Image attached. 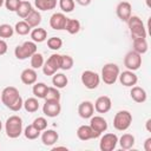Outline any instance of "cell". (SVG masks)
<instances>
[{
  "label": "cell",
  "instance_id": "1",
  "mask_svg": "<svg viewBox=\"0 0 151 151\" xmlns=\"http://www.w3.org/2000/svg\"><path fill=\"white\" fill-rule=\"evenodd\" d=\"M129 29H130V34L131 38H146L147 32H146V27L144 26L143 20L138 17V15H131L127 21H126Z\"/></svg>",
  "mask_w": 151,
  "mask_h": 151
},
{
  "label": "cell",
  "instance_id": "2",
  "mask_svg": "<svg viewBox=\"0 0 151 151\" xmlns=\"http://www.w3.org/2000/svg\"><path fill=\"white\" fill-rule=\"evenodd\" d=\"M5 131L7 137L12 139L20 137V134L22 133V119L15 114L8 117L5 123Z\"/></svg>",
  "mask_w": 151,
  "mask_h": 151
},
{
  "label": "cell",
  "instance_id": "3",
  "mask_svg": "<svg viewBox=\"0 0 151 151\" xmlns=\"http://www.w3.org/2000/svg\"><path fill=\"white\" fill-rule=\"evenodd\" d=\"M120 73L119 66L114 63H107L101 68V80L106 85H113L118 80V76Z\"/></svg>",
  "mask_w": 151,
  "mask_h": 151
},
{
  "label": "cell",
  "instance_id": "4",
  "mask_svg": "<svg viewBox=\"0 0 151 151\" xmlns=\"http://www.w3.org/2000/svg\"><path fill=\"white\" fill-rule=\"evenodd\" d=\"M132 123V114L127 110H120L113 118V127L118 131H126Z\"/></svg>",
  "mask_w": 151,
  "mask_h": 151
},
{
  "label": "cell",
  "instance_id": "5",
  "mask_svg": "<svg viewBox=\"0 0 151 151\" xmlns=\"http://www.w3.org/2000/svg\"><path fill=\"white\" fill-rule=\"evenodd\" d=\"M37 51V44L34 41H25L22 45H18L14 48V55L19 60H25L31 58Z\"/></svg>",
  "mask_w": 151,
  "mask_h": 151
},
{
  "label": "cell",
  "instance_id": "6",
  "mask_svg": "<svg viewBox=\"0 0 151 151\" xmlns=\"http://www.w3.org/2000/svg\"><path fill=\"white\" fill-rule=\"evenodd\" d=\"M61 64V54L53 53L48 57V59L42 65V72L45 76H53L59 68Z\"/></svg>",
  "mask_w": 151,
  "mask_h": 151
},
{
  "label": "cell",
  "instance_id": "7",
  "mask_svg": "<svg viewBox=\"0 0 151 151\" xmlns=\"http://www.w3.org/2000/svg\"><path fill=\"white\" fill-rule=\"evenodd\" d=\"M20 98H21V96L19 93V90L14 86H7L1 92V101L7 109H9Z\"/></svg>",
  "mask_w": 151,
  "mask_h": 151
},
{
  "label": "cell",
  "instance_id": "8",
  "mask_svg": "<svg viewBox=\"0 0 151 151\" xmlns=\"http://www.w3.org/2000/svg\"><path fill=\"white\" fill-rule=\"evenodd\" d=\"M80 79H81V83L83 85L88 88V90H94L99 86V83H100V77L97 72L94 71H91V70H86L81 73L80 76Z\"/></svg>",
  "mask_w": 151,
  "mask_h": 151
},
{
  "label": "cell",
  "instance_id": "9",
  "mask_svg": "<svg viewBox=\"0 0 151 151\" xmlns=\"http://www.w3.org/2000/svg\"><path fill=\"white\" fill-rule=\"evenodd\" d=\"M124 66L130 71H137L142 66V54L136 51H129L124 57Z\"/></svg>",
  "mask_w": 151,
  "mask_h": 151
},
{
  "label": "cell",
  "instance_id": "10",
  "mask_svg": "<svg viewBox=\"0 0 151 151\" xmlns=\"http://www.w3.org/2000/svg\"><path fill=\"white\" fill-rule=\"evenodd\" d=\"M117 144H118V137L116 133H105L100 138L99 149L100 151H112L117 147Z\"/></svg>",
  "mask_w": 151,
  "mask_h": 151
},
{
  "label": "cell",
  "instance_id": "11",
  "mask_svg": "<svg viewBox=\"0 0 151 151\" xmlns=\"http://www.w3.org/2000/svg\"><path fill=\"white\" fill-rule=\"evenodd\" d=\"M42 112L50 118L58 117L61 112L60 100H45V104L42 105Z\"/></svg>",
  "mask_w": 151,
  "mask_h": 151
},
{
  "label": "cell",
  "instance_id": "12",
  "mask_svg": "<svg viewBox=\"0 0 151 151\" xmlns=\"http://www.w3.org/2000/svg\"><path fill=\"white\" fill-rule=\"evenodd\" d=\"M77 137L85 142V140H90V139H96L98 137H100V133L96 132L90 125H80L77 130Z\"/></svg>",
  "mask_w": 151,
  "mask_h": 151
},
{
  "label": "cell",
  "instance_id": "13",
  "mask_svg": "<svg viewBox=\"0 0 151 151\" xmlns=\"http://www.w3.org/2000/svg\"><path fill=\"white\" fill-rule=\"evenodd\" d=\"M118 79H119L120 84L125 87H132L138 81V77L134 73V71H130V70L120 72L119 76H118Z\"/></svg>",
  "mask_w": 151,
  "mask_h": 151
},
{
  "label": "cell",
  "instance_id": "14",
  "mask_svg": "<svg viewBox=\"0 0 151 151\" xmlns=\"http://www.w3.org/2000/svg\"><path fill=\"white\" fill-rule=\"evenodd\" d=\"M116 13H117V17L122 21L126 22L127 19L132 15V6H131V4L127 2V1H120L116 7Z\"/></svg>",
  "mask_w": 151,
  "mask_h": 151
},
{
  "label": "cell",
  "instance_id": "15",
  "mask_svg": "<svg viewBox=\"0 0 151 151\" xmlns=\"http://www.w3.org/2000/svg\"><path fill=\"white\" fill-rule=\"evenodd\" d=\"M66 21H67V17L64 13H61V12H57V13H53L51 15V18H50V26L53 29L61 31V29H65Z\"/></svg>",
  "mask_w": 151,
  "mask_h": 151
},
{
  "label": "cell",
  "instance_id": "16",
  "mask_svg": "<svg viewBox=\"0 0 151 151\" xmlns=\"http://www.w3.org/2000/svg\"><path fill=\"white\" fill-rule=\"evenodd\" d=\"M93 106H94V110L98 113H107L112 107L111 98L107 97V96H100L96 99Z\"/></svg>",
  "mask_w": 151,
  "mask_h": 151
},
{
  "label": "cell",
  "instance_id": "17",
  "mask_svg": "<svg viewBox=\"0 0 151 151\" xmlns=\"http://www.w3.org/2000/svg\"><path fill=\"white\" fill-rule=\"evenodd\" d=\"M96 132H98V133H103V132H105L106 130H107V127H109V125H107V120L104 118V117H101V116H92L91 118H90V124H88Z\"/></svg>",
  "mask_w": 151,
  "mask_h": 151
},
{
  "label": "cell",
  "instance_id": "18",
  "mask_svg": "<svg viewBox=\"0 0 151 151\" xmlns=\"http://www.w3.org/2000/svg\"><path fill=\"white\" fill-rule=\"evenodd\" d=\"M94 113V106L93 103H91L90 100H84L79 104L78 106V114L83 118V119H90Z\"/></svg>",
  "mask_w": 151,
  "mask_h": 151
},
{
  "label": "cell",
  "instance_id": "19",
  "mask_svg": "<svg viewBox=\"0 0 151 151\" xmlns=\"http://www.w3.org/2000/svg\"><path fill=\"white\" fill-rule=\"evenodd\" d=\"M130 97L133 101L138 103V104H143L146 101L147 99V94H146V91L140 87V86H132L131 87V91H130Z\"/></svg>",
  "mask_w": 151,
  "mask_h": 151
},
{
  "label": "cell",
  "instance_id": "20",
  "mask_svg": "<svg viewBox=\"0 0 151 151\" xmlns=\"http://www.w3.org/2000/svg\"><path fill=\"white\" fill-rule=\"evenodd\" d=\"M59 139V134L54 130H44L41 134V142L45 146H53Z\"/></svg>",
  "mask_w": 151,
  "mask_h": 151
},
{
  "label": "cell",
  "instance_id": "21",
  "mask_svg": "<svg viewBox=\"0 0 151 151\" xmlns=\"http://www.w3.org/2000/svg\"><path fill=\"white\" fill-rule=\"evenodd\" d=\"M37 79H38L37 71L32 67L31 68H25L20 74V80L25 85H33L34 83H37Z\"/></svg>",
  "mask_w": 151,
  "mask_h": 151
},
{
  "label": "cell",
  "instance_id": "22",
  "mask_svg": "<svg viewBox=\"0 0 151 151\" xmlns=\"http://www.w3.org/2000/svg\"><path fill=\"white\" fill-rule=\"evenodd\" d=\"M149 45L146 38H134L132 39V50L139 54H144L147 52Z\"/></svg>",
  "mask_w": 151,
  "mask_h": 151
},
{
  "label": "cell",
  "instance_id": "23",
  "mask_svg": "<svg viewBox=\"0 0 151 151\" xmlns=\"http://www.w3.org/2000/svg\"><path fill=\"white\" fill-rule=\"evenodd\" d=\"M31 38H32V41H34L35 44L37 42H42L47 39V32L45 28L42 27H34L32 31H31Z\"/></svg>",
  "mask_w": 151,
  "mask_h": 151
},
{
  "label": "cell",
  "instance_id": "24",
  "mask_svg": "<svg viewBox=\"0 0 151 151\" xmlns=\"http://www.w3.org/2000/svg\"><path fill=\"white\" fill-rule=\"evenodd\" d=\"M134 136L131 133H124L120 138H118V143L123 150H130L134 145Z\"/></svg>",
  "mask_w": 151,
  "mask_h": 151
},
{
  "label": "cell",
  "instance_id": "25",
  "mask_svg": "<svg viewBox=\"0 0 151 151\" xmlns=\"http://www.w3.org/2000/svg\"><path fill=\"white\" fill-rule=\"evenodd\" d=\"M25 21H26L32 28L38 27V26L40 25V22H41V14H40V12L37 11V9H32L31 13L25 18Z\"/></svg>",
  "mask_w": 151,
  "mask_h": 151
},
{
  "label": "cell",
  "instance_id": "26",
  "mask_svg": "<svg viewBox=\"0 0 151 151\" xmlns=\"http://www.w3.org/2000/svg\"><path fill=\"white\" fill-rule=\"evenodd\" d=\"M32 9H33V7H32V4H31L29 1H27V0H21V2H20V5H19L18 9L15 11V13L18 14L19 18L25 19V18L31 13Z\"/></svg>",
  "mask_w": 151,
  "mask_h": 151
},
{
  "label": "cell",
  "instance_id": "27",
  "mask_svg": "<svg viewBox=\"0 0 151 151\" xmlns=\"http://www.w3.org/2000/svg\"><path fill=\"white\" fill-rule=\"evenodd\" d=\"M52 84H53L54 87H57V88L60 90V88H64V87L67 86L68 79H67V77H66L64 73H58V72H55V73L52 76Z\"/></svg>",
  "mask_w": 151,
  "mask_h": 151
},
{
  "label": "cell",
  "instance_id": "28",
  "mask_svg": "<svg viewBox=\"0 0 151 151\" xmlns=\"http://www.w3.org/2000/svg\"><path fill=\"white\" fill-rule=\"evenodd\" d=\"M47 88H48V86H47L45 83H34V84H33L32 92H33V94H34L35 98H38V99H44L45 96H46Z\"/></svg>",
  "mask_w": 151,
  "mask_h": 151
},
{
  "label": "cell",
  "instance_id": "29",
  "mask_svg": "<svg viewBox=\"0 0 151 151\" xmlns=\"http://www.w3.org/2000/svg\"><path fill=\"white\" fill-rule=\"evenodd\" d=\"M34 5L39 11H50L55 8L57 0H34Z\"/></svg>",
  "mask_w": 151,
  "mask_h": 151
},
{
  "label": "cell",
  "instance_id": "30",
  "mask_svg": "<svg viewBox=\"0 0 151 151\" xmlns=\"http://www.w3.org/2000/svg\"><path fill=\"white\" fill-rule=\"evenodd\" d=\"M28 113H34L39 110V101H38V98L35 97H31V98H27L25 101H24V106H22Z\"/></svg>",
  "mask_w": 151,
  "mask_h": 151
},
{
  "label": "cell",
  "instance_id": "31",
  "mask_svg": "<svg viewBox=\"0 0 151 151\" xmlns=\"http://www.w3.org/2000/svg\"><path fill=\"white\" fill-rule=\"evenodd\" d=\"M65 29L70 34H77L80 31V21L78 19L67 18V21H66V25H65Z\"/></svg>",
  "mask_w": 151,
  "mask_h": 151
},
{
  "label": "cell",
  "instance_id": "32",
  "mask_svg": "<svg viewBox=\"0 0 151 151\" xmlns=\"http://www.w3.org/2000/svg\"><path fill=\"white\" fill-rule=\"evenodd\" d=\"M31 26L25 21V20H20L15 24L14 26V32H17L19 35H27L28 33H31Z\"/></svg>",
  "mask_w": 151,
  "mask_h": 151
},
{
  "label": "cell",
  "instance_id": "33",
  "mask_svg": "<svg viewBox=\"0 0 151 151\" xmlns=\"http://www.w3.org/2000/svg\"><path fill=\"white\" fill-rule=\"evenodd\" d=\"M40 133H41V132H40L33 124L26 126L25 130H24V134H25V137H26L27 139H31V140L37 139V138L40 136Z\"/></svg>",
  "mask_w": 151,
  "mask_h": 151
},
{
  "label": "cell",
  "instance_id": "34",
  "mask_svg": "<svg viewBox=\"0 0 151 151\" xmlns=\"http://www.w3.org/2000/svg\"><path fill=\"white\" fill-rule=\"evenodd\" d=\"M45 60H44V57L41 53L39 52H35L32 57H31V67L34 68V70H38L40 67H42Z\"/></svg>",
  "mask_w": 151,
  "mask_h": 151
},
{
  "label": "cell",
  "instance_id": "35",
  "mask_svg": "<svg viewBox=\"0 0 151 151\" xmlns=\"http://www.w3.org/2000/svg\"><path fill=\"white\" fill-rule=\"evenodd\" d=\"M74 60L71 55L68 54H61V64H60V68L63 71H68L73 67Z\"/></svg>",
  "mask_w": 151,
  "mask_h": 151
},
{
  "label": "cell",
  "instance_id": "36",
  "mask_svg": "<svg viewBox=\"0 0 151 151\" xmlns=\"http://www.w3.org/2000/svg\"><path fill=\"white\" fill-rule=\"evenodd\" d=\"M14 33V27H12L9 24H1L0 25V38L7 39L11 38Z\"/></svg>",
  "mask_w": 151,
  "mask_h": 151
},
{
  "label": "cell",
  "instance_id": "37",
  "mask_svg": "<svg viewBox=\"0 0 151 151\" xmlns=\"http://www.w3.org/2000/svg\"><path fill=\"white\" fill-rule=\"evenodd\" d=\"M63 46V40L59 37H51L47 39V47L52 51H58Z\"/></svg>",
  "mask_w": 151,
  "mask_h": 151
},
{
  "label": "cell",
  "instance_id": "38",
  "mask_svg": "<svg viewBox=\"0 0 151 151\" xmlns=\"http://www.w3.org/2000/svg\"><path fill=\"white\" fill-rule=\"evenodd\" d=\"M61 98V94L59 92V88L52 86V87H48L47 88V92H46V96H45V100H60Z\"/></svg>",
  "mask_w": 151,
  "mask_h": 151
},
{
  "label": "cell",
  "instance_id": "39",
  "mask_svg": "<svg viewBox=\"0 0 151 151\" xmlns=\"http://www.w3.org/2000/svg\"><path fill=\"white\" fill-rule=\"evenodd\" d=\"M76 2L74 0H59V7L63 13H70L74 9Z\"/></svg>",
  "mask_w": 151,
  "mask_h": 151
},
{
  "label": "cell",
  "instance_id": "40",
  "mask_svg": "<svg viewBox=\"0 0 151 151\" xmlns=\"http://www.w3.org/2000/svg\"><path fill=\"white\" fill-rule=\"evenodd\" d=\"M32 124H33L40 132H42L44 130L47 129V120H46V118H44V117H38V118H35Z\"/></svg>",
  "mask_w": 151,
  "mask_h": 151
},
{
  "label": "cell",
  "instance_id": "41",
  "mask_svg": "<svg viewBox=\"0 0 151 151\" xmlns=\"http://www.w3.org/2000/svg\"><path fill=\"white\" fill-rule=\"evenodd\" d=\"M21 0H5V7L6 9H8L9 12H15L20 5Z\"/></svg>",
  "mask_w": 151,
  "mask_h": 151
},
{
  "label": "cell",
  "instance_id": "42",
  "mask_svg": "<svg viewBox=\"0 0 151 151\" xmlns=\"http://www.w3.org/2000/svg\"><path fill=\"white\" fill-rule=\"evenodd\" d=\"M7 42L5 41V39H0V55H4L7 52Z\"/></svg>",
  "mask_w": 151,
  "mask_h": 151
},
{
  "label": "cell",
  "instance_id": "43",
  "mask_svg": "<svg viewBox=\"0 0 151 151\" xmlns=\"http://www.w3.org/2000/svg\"><path fill=\"white\" fill-rule=\"evenodd\" d=\"M144 150L145 151H151V137L145 139V142H144Z\"/></svg>",
  "mask_w": 151,
  "mask_h": 151
},
{
  "label": "cell",
  "instance_id": "44",
  "mask_svg": "<svg viewBox=\"0 0 151 151\" xmlns=\"http://www.w3.org/2000/svg\"><path fill=\"white\" fill-rule=\"evenodd\" d=\"M92 0H74V2H77L80 6H88L91 4Z\"/></svg>",
  "mask_w": 151,
  "mask_h": 151
},
{
  "label": "cell",
  "instance_id": "45",
  "mask_svg": "<svg viewBox=\"0 0 151 151\" xmlns=\"http://www.w3.org/2000/svg\"><path fill=\"white\" fill-rule=\"evenodd\" d=\"M145 127H146V131H147V132H151V119H147V120H146Z\"/></svg>",
  "mask_w": 151,
  "mask_h": 151
},
{
  "label": "cell",
  "instance_id": "46",
  "mask_svg": "<svg viewBox=\"0 0 151 151\" xmlns=\"http://www.w3.org/2000/svg\"><path fill=\"white\" fill-rule=\"evenodd\" d=\"M57 150H64V151H67L68 149L66 146H54L52 147V151H57Z\"/></svg>",
  "mask_w": 151,
  "mask_h": 151
},
{
  "label": "cell",
  "instance_id": "47",
  "mask_svg": "<svg viewBox=\"0 0 151 151\" xmlns=\"http://www.w3.org/2000/svg\"><path fill=\"white\" fill-rule=\"evenodd\" d=\"M145 2H146V6L149 8H151V0H145Z\"/></svg>",
  "mask_w": 151,
  "mask_h": 151
},
{
  "label": "cell",
  "instance_id": "48",
  "mask_svg": "<svg viewBox=\"0 0 151 151\" xmlns=\"http://www.w3.org/2000/svg\"><path fill=\"white\" fill-rule=\"evenodd\" d=\"M4 4H5V0H0V8L4 6Z\"/></svg>",
  "mask_w": 151,
  "mask_h": 151
},
{
  "label": "cell",
  "instance_id": "49",
  "mask_svg": "<svg viewBox=\"0 0 151 151\" xmlns=\"http://www.w3.org/2000/svg\"><path fill=\"white\" fill-rule=\"evenodd\" d=\"M1 129H2V123H1V120H0V131H1Z\"/></svg>",
  "mask_w": 151,
  "mask_h": 151
}]
</instances>
